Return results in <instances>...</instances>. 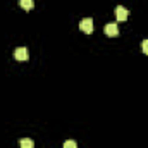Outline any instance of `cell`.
I'll list each match as a JSON object with an SVG mask.
<instances>
[{"mask_svg":"<svg viewBox=\"0 0 148 148\" xmlns=\"http://www.w3.org/2000/svg\"><path fill=\"white\" fill-rule=\"evenodd\" d=\"M79 28H81L83 33H88V35L93 33V19H91V17H84V19H81Z\"/></svg>","mask_w":148,"mask_h":148,"instance_id":"6da1fadb","label":"cell"},{"mask_svg":"<svg viewBox=\"0 0 148 148\" xmlns=\"http://www.w3.org/2000/svg\"><path fill=\"white\" fill-rule=\"evenodd\" d=\"M14 59L19 60V62H26V60H28V50H26L24 47L16 48V50H14Z\"/></svg>","mask_w":148,"mask_h":148,"instance_id":"7a4b0ae2","label":"cell"},{"mask_svg":"<svg viewBox=\"0 0 148 148\" xmlns=\"http://www.w3.org/2000/svg\"><path fill=\"white\" fill-rule=\"evenodd\" d=\"M105 35L107 36H110V38H114V36H119V28H117V24L115 23H109V24H105Z\"/></svg>","mask_w":148,"mask_h":148,"instance_id":"3957f363","label":"cell"},{"mask_svg":"<svg viewBox=\"0 0 148 148\" xmlns=\"http://www.w3.org/2000/svg\"><path fill=\"white\" fill-rule=\"evenodd\" d=\"M127 16H129V12H127L126 7H122V5L115 7V19H117V21H126Z\"/></svg>","mask_w":148,"mask_h":148,"instance_id":"277c9868","label":"cell"},{"mask_svg":"<svg viewBox=\"0 0 148 148\" xmlns=\"http://www.w3.org/2000/svg\"><path fill=\"white\" fill-rule=\"evenodd\" d=\"M35 147V143H33V140H29V138H23L21 141H19V148H33Z\"/></svg>","mask_w":148,"mask_h":148,"instance_id":"5b68a950","label":"cell"},{"mask_svg":"<svg viewBox=\"0 0 148 148\" xmlns=\"http://www.w3.org/2000/svg\"><path fill=\"white\" fill-rule=\"evenodd\" d=\"M19 5L24 9V10H31L33 7H35V3H33V0H19Z\"/></svg>","mask_w":148,"mask_h":148,"instance_id":"8992f818","label":"cell"},{"mask_svg":"<svg viewBox=\"0 0 148 148\" xmlns=\"http://www.w3.org/2000/svg\"><path fill=\"white\" fill-rule=\"evenodd\" d=\"M64 148H77V143H76L74 140H67V141L64 143Z\"/></svg>","mask_w":148,"mask_h":148,"instance_id":"52a82bcc","label":"cell"},{"mask_svg":"<svg viewBox=\"0 0 148 148\" xmlns=\"http://www.w3.org/2000/svg\"><path fill=\"white\" fill-rule=\"evenodd\" d=\"M141 52L148 55V40H143V41H141Z\"/></svg>","mask_w":148,"mask_h":148,"instance_id":"ba28073f","label":"cell"}]
</instances>
